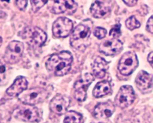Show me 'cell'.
<instances>
[{"mask_svg":"<svg viewBox=\"0 0 153 123\" xmlns=\"http://www.w3.org/2000/svg\"><path fill=\"white\" fill-rule=\"evenodd\" d=\"M138 65V60L134 52H126L119 61L118 68L121 74L128 76L135 70Z\"/></svg>","mask_w":153,"mask_h":123,"instance_id":"obj_5","label":"cell"},{"mask_svg":"<svg viewBox=\"0 0 153 123\" xmlns=\"http://www.w3.org/2000/svg\"><path fill=\"white\" fill-rule=\"evenodd\" d=\"M123 2L129 7H133L137 2V1H123Z\"/></svg>","mask_w":153,"mask_h":123,"instance_id":"obj_28","label":"cell"},{"mask_svg":"<svg viewBox=\"0 0 153 123\" xmlns=\"http://www.w3.org/2000/svg\"><path fill=\"white\" fill-rule=\"evenodd\" d=\"M120 26V25H114L111 28L109 33V35L112 36L114 38H116L121 35Z\"/></svg>","mask_w":153,"mask_h":123,"instance_id":"obj_25","label":"cell"},{"mask_svg":"<svg viewBox=\"0 0 153 123\" xmlns=\"http://www.w3.org/2000/svg\"><path fill=\"white\" fill-rule=\"evenodd\" d=\"M111 87L108 81L103 80L98 82L93 90V95L97 98H101L110 93Z\"/></svg>","mask_w":153,"mask_h":123,"instance_id":"obj_19","label":"cell"},{"mask_svg":"<svg viewBox=\"0 0 153 123\" xmlns=\"http://www.w3.org/2000/svg\"><path fill=\"white\" fill-rule=\"evenodd\" d=\"M73 57L70 52L62 51L52 55L45 63L48 71L56 76H63L68 73L71 67Z\"/></svg>","mask_w":153,"mask_h":123,"instance_id":"obj_1","label":"cell"},{"mask_svg":"<svg viewBox=\"0 0 153 123\" xmlns=\"http://www.w3.org/2000/svg\"><path fill=\"white\" fill-rule=\"evenodd\" d=\"M20 37L33 50L42 48L47 40L46 33L37 27L30 26L25 28L21 31Z\"/></svg>","mask_w":153,"mask_h":123,"instance_id":"obj_4","label":"cell"},{"mask_svg":"<svg viewBox=\"0 0 153 123\" xmlns=\"http://www.w3.org/2000/svg\"><path fill=\"white\" fill-rule=\"evenodd\" d=\"M115 110V106L112 101L102 102L97 104L94 110V116L97 118L110 117Z\"/></svg>","mask_w":153,"mask_h":123,"instance_id":"obj_16","label":"cell"},{"mask_svg":"<svg viewBox=\"0 0 153 123\" xmlns=\"http://www.w3.org/2000/svg\"><path fill=\"white\" fill-rule=\"evenodd\" d=\"M150 115L148 111L142 110L137 111L134 115L133 123H150Z\"/></svg>","mask_w":153,"mask_h":123,"instance_id":"obj_20","label":"cell"},{"mask_svg":"<svg viewBox=\"0 0 153 123\" xmlns=\"http://www.w3.org/2000/svg\"><path fill=\"white\" fill-rule=\"evenodd\" d=\"M28 82L25 77L19 76L14 83L7 89V93L11 97H18L23 92L27 89Z\"/></svg>","mask_w":153,"mask_h":123,"instance_id":"obj_17","label":"cell"},{"mask_svg":"<svg viewBox=\"0 0 153 123\" xmlns=\"http://www.w3.org/2000/svg\"><path fill=\"white\" fill-rule=\"evenodd\" d=\"M48 2V1H30L32 10L34 12H37Z\"/></svg>","mask_w":153,"mask_h":123,"instance_id":"obj_23","label":"cell"},{"mask_svg":"<svg viewBox=\"0 0 153 123\" xmlns=\"http://www.w3.org/2000/svg\"><path fill=\"white\" fill-rule=\"evenodd\" d=\"M153 76L144 70L139 72L135 80L137 88L143 93L149 92L153 86Z\"/></svg>","mask_w":153,"mask_h":123,"instance_id":"obj_15","label":"cell"},{"mask_svg":"<svg viewBox=\"0 0 153 123\" xmlns=\"http://www.w3.org/2000/svg\"><path fill=\"white\" fill-rule=\"evenodd\" d=\"M135 94L130 85H124L120 88L114 99L116 106L122 109L129 106L134 102Z\"/></svg>","mask_w":153,"mask_h":123,"instance_id":"obj_8","label":"cell"},{"mask_svg":"<svg viewBox=\"0 0 153 123\" xmlns=\"http://www.w3.org/2000/svg\"><path fill=\"white\" fill-rule=\"evenodd\" d=\"M107 34L106 29L103 28L97 27L95 28L94 31V34L96 37L99 39L104 38Z\"/></svg>","mask_w":153,"mask_h":123,"instance_id":"obj_24","label":"cell"},{"mask_svg":"<svg viewBox=\"0 0 153 123\" xmlns=\"http://www.w3.org/2000/svg\"><path fill=\"white\" fill-rule=\"evenodd\" d=\"M91 74L86 73L79 77L74 84V97L78 101H83L86 98L87 91L94 80Z\"/></svg>","mask_w":153,"mask_h":123,"instance_id":"obj_7","label":"cell"},{"mask_svg":"<svg viewBox=\"0 0 153 123\" xmlns=\"http://www.w3.org/2000/svg\"><path fill=\"white\" fill-rule=\"evenodd\" d=\"M64 123H83V116L76 111H69L65 116Z\"/></svg>","mask_w":153,"mask_h":123,"instance_id":"obj_21","label":"cell"},{"mask_svg":"<svg viewBox=\"0 0 153 123\" xmlns=\"http://www.w3.org/2000/svg\"><path fill=\"white\" fill-rule=\"evenodd\" d=\"M25 46L23 43L13 41L9 44L6 48L4 58L10 64L18 62L23 56Z\"/></svg>","mask_w":153,"mask_h":123,"instance_id":"obj_9","label":"cell"},{"mask_svg":"<svg viewBox=\"0 0 153 123\" xmlns=\"http://www.w3.org/2000/svg\"><path fill=\"white\" fill-rule=\"evenodd\" d=\"M51 11L55 14H65L71 15L77 9V4L74 1H52Z\"/></svg>","mask_w":153,"mask_h":123,"instance_id":"obj_11","label":"cell"},{"mask_svg":"<svg viewBox=\"0 0 153 123\" xmlns=\"http://www.w3.org/2000/svg\"><path fill=\"white\" fill-rule=\"evenodd\" d=\"M90 10L94 17L104 18L111 14V3L109 1H95L92 3Z\"/></svg>","mask_w":153,"mask_h":123,"instance_id":"obj_12","label":"cell"},{"mask_svg":"<svg viewBox=\"0 0 153 123\" xmlns=\"http://www.w3.org/2000/svg\"><path fill=\"white\" fill-rule=\"evenodd\" d=\"M27 1H16L18 8L21 11H25L27 7Z\"/></svg>","mask_w":153,"mask_h":123,"instance_id":"obj_26","label":"cell"},{"mask_svg":"<svg viewBox=\"0 0 153 123\" xmlns=\"http://www.w3.org/2000/svg\"><path fill=\"white\" fill-rule=\"evenodd\" d=\"M146 29L151 34H153V16L150 17L147 22Z\"/></svg>","mask_w":153,"mask_h":123,"instance_id":"obj_27","label":"cell"},{"mask_svg":"<svg viewBox=\"0 0 153 123\" xmlns=\"http://www.w3.org/2000/svg\"><path fill=\"white\" fill-rule=\"evenodd\" d=\"M70 103V100L68 97L61 94H57L50 102V109L57 115H63L68 110Z\"/></svg>","mask_w":153,"mask_h":123,"instance_id":"obj_13","label":"cell"},{"mask_svg":"<svg viewBox=\"0 0 153 123\" xmlns=\"http://www.w3.org/2000/svg\"><path fill=\"white\" fill-rule=\"evenodd\" d=\"M13 115L17 119L27 122H37L40 118V112L36 107L25 104L16 108Z\"/></svg>","mask_w":153,"mask_h":123,"instance_id":"obj_6","label":"cell"},{"mask_svg":"<svg viewBox=\"0 0 153 123\" xmlns=\"http://www.w3.org/2000/svg\"><path fill=\"white\" fill-rule=\"evenodd\" d=\"M123 43L116 38L103 41L99 46V51L108 56L116 55L121 52L123 49Z\"/></svg>","mask_w":153,"mask_h":123,"instance_id":"obj_14","label":"cell"},{"mask_svg":"<svg viewBox=\"0 0 153 123\" xmlns=\"http://www.w3.org/2000/svg\"><path fill=\"white\" fill-rule=\"evenodd\" d=\"M6 70V68H5V66L4 65H1L0 68V71H1V73L2 74L4 73Z\"/></svg>","mask_w":153,"mask_h":123,"instance_id":"obj_30","label":"cell"},{"mask_svg":"<svg viewBox=\"0 0 153 123\" xmlns=\"http://www.w3.org/2000/svg\"><path fill=\"white\" fill-rule=\"evenodd\" d=\"M93 24L86 20L78 25L72 31L71 36L70 44L72 47L79 51H85L89 44Z\"/></svg>","mask_w":153,"mask_h":123,"instance_id":"obj_2","label":"cell"},{"mask_svg":"<svg viewBox=\"0 0 153 123\" xmlns=\"http://www.w3.org/2000/svg\"><path fill=\"white\" fill-rule=\"evenodd\" d=\"M125 25L127 28L130 30L139 28L140 26V23L134 16L130 17L125 22Z\"/></svg>","mask_w":153,"mask_h":123,"instance_id":"obj_22","label":"cell"},{"mask_svg":"<svg viewBox=\"0 0 153 123\" xmlns=\"http://www.w3.org/2000/svg\"><path fill=\"white\" fill-rule=\"evenodd\" d=\"M73 28V22L71 20L66 17H59L53 25V34L58 38H64L69 35Z\"/></svg>","mask_w":153,"mask_h":123,"instance_id":"obj_10","label":"cell"},{"mask_svg":"<svg viewBox=\"0 0 153 123\" xmlns=\"http://www.w3.org/2000/svg\"><path fill=\"white\" fill-rule=\"evenodd\" d=\"M148 61L152 68H153V52H151L149 54L147 58Z\"/></svg>","mask_w":153,"mask_h":123,"instance_id":"obj_29","label":"cell"},{"mask_svg":"<svg viewBox=\"0 0 153 123\" xmlns=\"http://www.w3.org/2000/svg\"><path fill=\"white\" fill-rule=\"evenodd\" d=\"M108 64L104 58L97 57L94 61L92 69L94 75L98 79H102L105 76L108 69Z\"/></svg>","mask_w":153,"mask_h":123,"instance_id":"obj_18","label":"cell"},{"mask_svg":"<svg viewBox=\"0 0 153 123\" xmlns=\"http://www.w3.org/2000/svg\"><path fill=\"white\" fill-rule=\"evenodd\" d=\"M52 88L50 85L43 84L26 90L18 96L22 103L27 105H33L45 101L51 94Z\"/></svg>","mask_w":153,"mask_h":123,"instance_id":"obj_3","label":"cell"}]
</instances>
